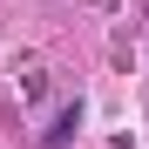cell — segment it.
<instances>
[{
    "label": "cell",
    "mask_w": 149,
    "mask_h": 149,
    "mask_svg": "<svg viewBox=\"0 0 149 149\" xmlns=\"http://www.w3.org/2000/svg\"><path fill=\"white\" fill-rule=\"evenodd\" d=\"M74 129H81V102H68L54 122H47V136H41V142H47V149H68V142H74Z\"/></svg>",
    "instance_id": "6da1fadb"
},
{
    "label": "cell",
    "mask_w": 149,
    "mask_h": 149,
    "mask_svg": "<svg viewBox=\"0 0 149 149\" xmlns=\"http://www.w3.org/2000/svg\"><path fill=\"white\" fill-rule=\"evenodd\" d=\"M109 149H136V142H129V136H115V142H109Z\"/></svg>",
    "instance_id": "7a4b0ae2"
}]
</instances>
